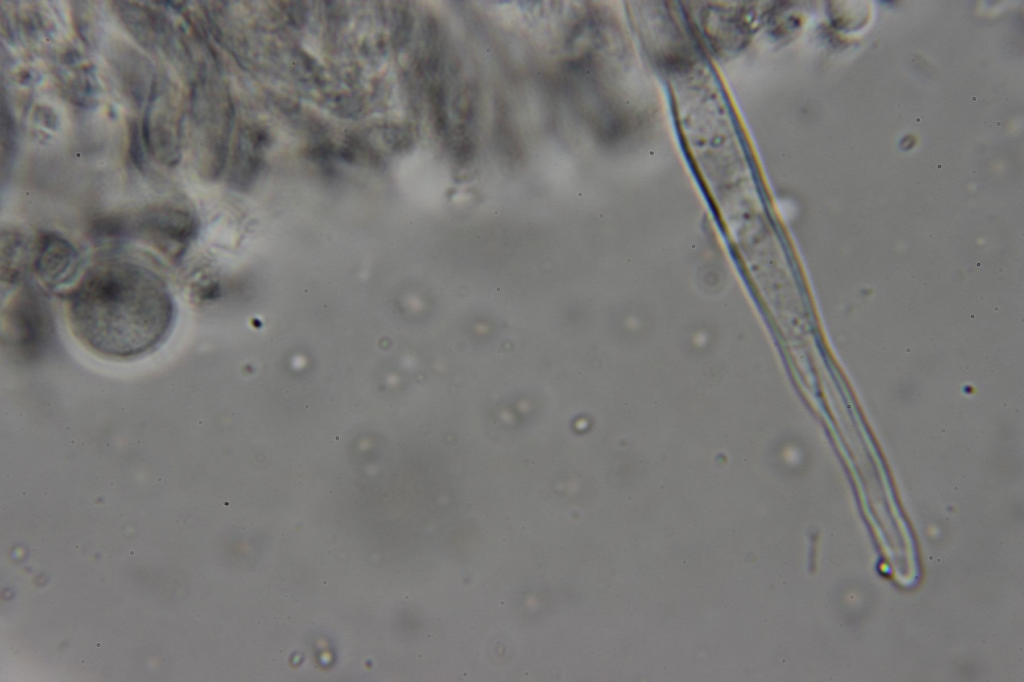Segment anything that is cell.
Returning a JSON list of instances; mask_svg holds the SVG:
<instances>
[{
    "mask_svg": "<svg viewBox=\"0 0 1024 682\" xmlns=\"http://www.w3.org/2000/svg\"><path fill=\"white\" fill-rule=\"evenodd\" d=\"M66 301L75 336L90 350L113 359L137 357L157 347L175 312L160 276L118 258L90 267Z\"/></svg>",
    "mask_w": 1024,
    "mask_h": 682,
    "instance_id": "1",
    "label": "cell"
},
{
    "mask_svg": "<svg viewBox=\"0 0 1024 682\" xmlns=\"http://www.w3.org/2000/svg\"><path fill=\"white\" fill-rule=\"evenodd\" d=\"M131 227L132 237H140L170 259L178 260L195 238L198 224L187 210L156 206L140 213Z\"/></svg>",
    "mask_w": 1024,
    "mask_h": 682,
    "instance_id": "2",
    "label": "cell"
},
{
    "mask_svg": "<svg viewBox=\"0 0 1024 682\" xmlns=\"http://www.w3.org/2000/svg\"><path fill=\"white\" fill-rule=\"evenodd\" d=\"M7 316L18 346L28 352L41 349L50 334V318L38 292L25 285L10 301Z\"/></svg>",
    "mask_w": 1024,
    "mask_h": 682,
    "instance_id": "3",
    "label": "cell"
},
{
    "mask_svg": "<svg viewBox=\"0 0 1024 682\" xmlns=\"http://www.w3.org/2000/svg\"><path fill=\"white\" fill-rule=\"evenodd\" d=\"M79 253L72 243L55 233H45L37 241L33 269L47 287L68 283L79 268Z\"/></svg>",
    "mask_w": 1024,
    "mask_h": 682,
    "instance_id": "4",
    "label": "cell"
},
{
    "mask_svg": "<svg viewBox=\"0 0 1024 682\" xmlns=\"http://www.w3.org/2000/svg\"><path fill=\"white\" fill-rule=\"evenodd\" d=\"M89 234L97 246L116 245L132 237L131 221L117 215L100 217L91 224Z\"/></svg>",
    "mask_w": 1024,
    "mask_h": 682,
    "instance_id": "5",
    "label": "cell"
},
{
    "mask_svg": "<svg viewBox=\"0 0 1024 682\" xmlns=\"http://www.w3.org/2000/svg\"><path fill=\"white\" fill-rule=\"evenodd\" d=\"M23 239L15 233L8 232L2 235L1 258H2V280L7 279L8 283H15L19 280L23 269L22 263L25 252Z\"/></svg>",
    "mask_w": 1024,
    "mask_h": 682,
    "instance_id": "6",
    "label": "cell"
},
{
    "mask_svg": "<svg viewBox=\"0 0 1024 682\" xmlns=\"http://www.w3.org/2000/svg\"><path fill=\"white\" fill-rule=\"evenodd\" d=\"M1 143H2V177L10 170L15 154V130L14 123L6 109L4 100L1 110Z\"/></svg>",
    "mask_w": 1024,
    "mask_h": 682,
    "instance_id": "7",
    "label": "cell"
},
{
    "mask_svg": "<svg viewBox=\"0 0 1024 682\" xmlns=\"http://www.w3.org/2000/svg\"><path fill=\"white\" fill-rule=\"evenodd\" d=\"M129 156L132 163L138 170H144V152L140 141L139 128L136 122H131L129 125Z\"/></svg>",
    "mask_w": 1024,
    "mask_h": 682,
    "instance_id": "8",
    "label": "cell"
}]
</instances>
